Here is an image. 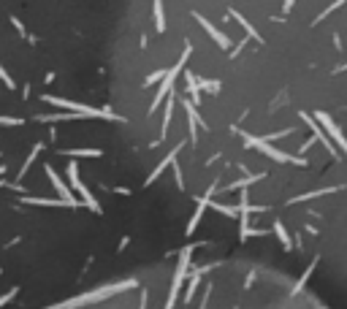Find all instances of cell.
I'll use <instances>...</instances> for the list:
<instances>
[{
    "label": "cell",
    "mask_w": 347,
    "mask_h": 309,
    "mask_svg": "<svg viewBox=\"0 0 347 309\" xmlns=\"http://www.w3.org/2000/svg\"><path fill=\"white\" fill-rule=\"evenodd\" d=\"M215 193H217V182L209 187V190H206V196H201V198H198V209H195V214H193V217H190L187 231H184L187 236H193V233H195V228H198V222H201V217H204L206 206H212V196H215Z\"/></svg>",
    "instance_id": "cell-11"
},
{
    "label": "cell",
    "mask_w": 347,
    "mask_h": 309,
    "mask_svg": "<svg viewBox=\"0 0 347 309\" xmlns=\"http://www.w3.org/2000/svg\"><path fill=\"white\" fill-rule=\"evenodd\" d=\"M193 16H195V22H198V25H201V27H204V30H206V33H209V36H212V38H215V44H217V47H220V49H228V47H231V38H228V36H225V33H220V30H217V27H215V25H212V22H209V19H206V16H201V14H193Z\"/></svg>",
    "instance_id": "cell-12"
},
{
    "label": "cell",
    "mask_w": 347,
    "mask_h": 309,
    "mask_svg": "<svg viewBox=\"0 0 347 309\" xmlns=\"http://www.w3.org/2000/svg\"><path fill=\"white\" fill-rule=\"evenodd\" d=\"M315 266H317V258H315V260L309 263V266H306V271L301 274V277H298V282H296V288H293V293H301V288L306 285V279L312 277V271H315Z\"/></svg>",
    "instance_id": "cell-25"
},
{
    "label": "cell",
    "mask_w": 347,
    "mask_h": 309,
    "mask_svg": "<svg viewBox=\"0 0 347 309\" xmlns=\"http://www.w3.org/2000/svg\"><path fill=\"white\" fill-rule=\"evenodd\" d=\"M228 16H231V19H236V22H239V25H241V27H244V30H247V36H250V38H252V41H258V44H263V38H260V33H258V30H255V27H252V25H250V22H247V19H244V16H241V14H239V11H236V8H231V11H228Z\"/></svg>",
    "instance_id": "cell-16"
},
{
    "label": "cell",
    "mask_w": 347,
    "mask_h": 309,
    "mask_svg": "<svg viewBox=\"0 0 347 309\" xmlns=\"http://www.w3.org/2000/svg\"><path fill=\"white\" fill-rule=\"evenodd\" d=\"M184 111H187V125H190V141H195V139H198V128L204 122H201V117H198V111H195L193 101H184Z\"/></svg>",
    "instance_id": "cell-14"
},
{
    "label": "cell",
    "mask_w": 347,
    "mask_h": 309,
    "mask_svg": "<svg viewBox=\"0 0 347 309\" xmlns=\"http://www.w3.org/2000/svg\"><path fill=\"white\" fill-rule=\"evenodd\" d=\"M301 119H304V122H306V125H309V130H312V136H315V139H317V141H320V144H323V147H326V150H328V154H331V157H339V154H337V147H334V144H331V136H328V133H326V130H323V125H320V122H317V119H315V117H309V114H306V111H301Z\"/></svg>",
    "instance_id": "cell-9"
},
{
    "label": "cell",
    "mask_w": 347,
    "mask_h": 309,
    "mask_svg": "<svg viewBox=\"0 0 347 309\" xmlns=\"http://www.w3.org/2000/svg\"><path fill=\"white\" fill-rule=\"evenodd\" d=\"M11 25H14V27H16V30H19V33H22V36H25V27H22V22H19V19H16V16H11Z\"/></svg>",
    "instance_id": "cell-35"
},
{
    "label": "cell",
    "mask_w": 347,
    "mask_h": 309,
    "mask_svg": "<svg viewBox=\"0 0 347 309\" xmlns=\"http://www.w3.org/2000/svg\"><path fill=\"white\" fill-rule=\"evenodd\" d=\"M128 288H136V279H125V282H117V285H106V288L90 290V293H82V296H76V299H71V301H60V304L46 307V309H79L84 304H95V301H101V299H109V296H114V293H122V290H128Z\"/></svg>",
    "instance_id": "cell-1"
},
{
    "label": "cell",
    "mask_w": 347,
    "mask_h": 309,
    "mask_svg": "<svg viewBox=\"0 0 347 309\" xmlns=\"http://www.w3.org/2000/svg\"><path fill=\"white\" fill-rule=\"evenodd\" d=\"M293 3H296V0H285V3H282V11H285V14H290Z\"/></svg>",
    "instance_id": "cell-36"
},
{
    "label": "cell",
    "mask_w": 347,
    "mask_h": 309,
    "mask_svg": "<svg viewBox=\"0 0 347 309\" xmlns=\"http://www.w3.org/2000/svg\"><path fill=\"white\" fill-rule=\"evenodd\" d=\"M16 293H19V288H11L8 293H3V296H0V309H3L5 304H11V299H14Z\"/></svg>",
    "instance_id": "cell-30"
},
{
    "label": "cell",
    "mask_w": 347,
    "mask_h": 309,
    "mask_svg": "<svg viewBox=\"0 0 347 309\" xmlns=\"http://www.w3.org/2000/svg\"><path fill=\"white\" fill-rule=\"evenodd\" d=\"M244 44H247V38H244V41H239V44H236L233 49H231V57H236V54H239V52L244 49Z\"/></svg>",
    "instance_id": "cell-34"
},
{
    "label": "cell",
    "mask_w": 347,
    "mask_h": 309,
    "mask_svg": "<svg viewBox=\"0 0 347 309\" xmlns=\"http://www.w3.org/2000/svg\"><path fill=\"white\" fill-rule=\"evenodd\" d=\"M198 87L206 93H220V82H215V79H198Z\"/></svg>",
    "instance_id": "cell-27"
},
{
    "label": "cell",
    "mask_w": 347,
    "mask_h": 309,
    "mask_svg": "<svg viewBox=\"0 0 347 309\" xmlns=\"http://www.w3.org/2000/svg\"><path fill=\"white\" fill-rule=\"evenodd\" d=\"M212 209L220 211V214H225V217H239V206H225V204L212 201Z\"/></svg>",
    "instance_id": "cell-26"
},
{
    "label": "cell",
    "mask_w": 347,
    "mask_h": 309,
    "mask_svg": "<svg viewBox=\"0 0 347 309\" xmlns=\"http://www.w3.org/2000/svg\"><path fill=\"white\" fill-rule=\"evenodd\" d=\"M315 119L323 125V130H326L328 136H331V141H337V147L347 154V139H345V133H342V128H339L337 122H334L331 117H328L326 111H315Z\"/></svg>",
    "instance_id": "cell-8"
},
{
    "label": "cell",
    "mask_w": 347,
    "mask_h": 309,
    "mask_svg": "<svg viewBox=\"0 0 347 309\" xmlns=\"http://www.w3.org/2000/svg\"><path fill=\"white\" fill-rule=\"evenodd\" d=\"M22 204H30V206H68L62 198H27V196H22Z\"/></svg>",
    "instance_id": "cell-19"
},
{
    "label": "cell",
    "mask_w": 347,
    "mask_h": 309,
    "mask_svg": "<svg viewBox=\"0 0 347 309\" xmlns=\"http://www.w3.org/2000/svg\"><path fill=\"white\" fill-rule=\"evenodd\" d=\"M0 187H5V182H3V176H0Z\"/></svg>",
    "instance_id": "cell-38"
},
{
    "label": "cell",
    "mask_w": 347,
    "mask_h": 309,
    "mask_svg": "<svg viewBox=\"0 0 347 309\" xmlns=\"http://www.w3.org/2000/svg\"><path fill=\"white\" fill-rule=\"evenodd\" d=\"M0 274H3V271H0Z\"/></svg>",
    "instance_id": "cell-39"
},
{
    "label": "cell",
    "mask_w": 347,
    "mask_h": 309,
    "mask_svg": "<svg viewBox=\"0 0 347 309\" xmlns=\"http://www.w3.org/2000/svg\"><path fill=\"white\" fill-rule=\"evenodd\" d=\"M342 187H323V190H312V193H304V196H296L290 198V204H301V201H312V198H320V196H328V193H337Z\"/></svg>",
    "instance_id": "cell-17"
},
{
    "label": "cell",
    "mask_w": 347,
    "mask_h": 309,
    "mask_svg": "<svg viewBox=\"0 0 347 309\" xmlns=\"http://www.w3.org/2000/svg\"><path fill=\"white\" fill-rule=\"evenodd\" d=\"M41 150H44V144H36V147H33V152L27 154V160H25V163H22V168H19V176H16V179H19V182H22V176H25L27 171H30V165L36 163V157H38V152H41Z\"/></svg>",
    "instance_id": "cell-22"
},
{
    "label": "cell",
    "mask_w": 347,
    "mask_h": 309,
    "mask_svg": "<svg viewBox=\"0 0 347 309\" xmlns=\"http://www.w3.org/2000/svg\"><path fill=\"white\" fill-rule=\"evenodd\" d=\"M190 255H193V247H184L179 253V263H176V271H174V282H171V290H169V299H166V307L163 309H174L179 301V290H182V282L190 271Z\"/></svg>",
    "instance_id": "cell-5"
},
{
    "label": "cell",
    "mask_w": 347,
    "mask_h": 309,
    "mask_svg": "<svg viewBox=\"0 0 347 309\" xmlns=\"http://www.w3.org/2000/svg\"><path fill=\"white\" fill-rule=\"evenodd\" d=\"M44 103H52L57 108H68V111H79L84 117H98V119H114V122H125V117L112 111V106L106 108H92L87 103H76V101H65V98H57V95H44Z\"/></svg>",
    "instance_id": "cell-2"
},
{
    "label": "cell",
    "mask_w": 347,
    "mask_h": 309,
    "mask_svg": "<svg viewBox=\"0 0 347 309\" xmlns=\"http://www.w3.org/2000/svg\"><path fill=\"white\" fill-rule=\"evenodd\" d=\"M0 82H3V84H5V87H8V90H14V79L8 76V71H5L3 65H0Z\"/></svg>",
    "instance_id": "cell-31"
},
{
    "label": "cell",
    "mask_w": 347,
    "mask_h": 309,
    "mask_svg": "<svg viewBox=\"0 0 347 309\" xmlns=\"http://www.w3.org/2000/svg\"><path fill=\"white\" fill-rule=\"evenodd\" d=\"M3 174H5V165H3V163H0V176H3Z\"/></svg>",
    "instance_id": "cell-37"
},
{
    "label": "cell",
    "mask_w": 347,
    "mask_h": 309,
    "mask_svg": "<svg viewBox=\"0 0 347 309\" xmlns=\"http://www.w3.org/2000/svg\"><path fill=\"white\" fill-rule=\"evenodd\" d=\"M241 139H244L247 147H252V150L263 152L266 157L277 160V163H293V165H301V168L306 165V160L301 157V154H288V152L277 150V147H271V141H266V139H258V136H250V133H241Z\"/></svg>",
    "instance_id": "cell-3"
},
{
    "label": "cell",
    "mask_w": 347,
    "mask_h": 309,
    "mask_svg": "<svg viewBox=\"0 0 347 309\" xmlns=\"http://www.w3.org/2000/svg\"><path fill=\"white\" fill-rule=\"evenodd\" d=\"M68 179H71V187L79 193V198H82V204L90 206V211H95V214H101V204L95 201V196H92L90 190L82 185V179H79V165L76 163H68Z\"/></svg>",
    "instance_id": "cell-7"
},
{
    "label": "cell",
    "mask_w": 347,
    "mask_h": 309,
    "mask_svg": "<svg viewBox=\"0 0 347 309\" xmlns=\"http://www.w3.org/2000/svg\"><path fill=\"white\" fill-rule=\"evenodd\" d=\"M166 73H169V71H155V73H149V76L144 79V87H152V84H158L160 79H166Z\"/></svg>",
    "instance_id": "cell-29"
},
{
    "label": "cell",
    "mask_w": 347,
    "mask_h": 309,
    "mask_svg": "<svg viewBox=\"0 0 347 309\" xmlns=\"http://www.w3.org/2000/svg\"><path fill=\"white\" fill-rule=\"evenodd\" d=\"M44 168H46V174H49V179H52V185H55V190H57V196H60V198H62V201H65L68 206H71V209H76V206H79V201H76V196H73V190H71V187H68V185H65V182H62V179H60V174H57V171H55V168H52V165H44Z\"/></svg>",
    "instance_id": "cell-10"
},
{
    "label": "cell",
    "mask_w": 347,
    "mask_h": 309,
    "mask_svg": "<svg viewBox=\"0 0 347 309\" xmlns=\"http://www.w3.org/2000/svg\"><path fill=\"white\" fill-rule=\"evenodd\" d=\"M209 268H212V266H201V268H193V271H190V285H187V293H184V304H187V301H193L195 288L201 285V277H204Z\"/></svg>",
    "instance_id": "cell-15"
},
{
    "label": "cell",
    "mask_w": 347,
    "mask_h": 309,
    "mask_svg": "<svg viewBox=\"0 0 347 309\" xmlns=\"http://www.w3.org/2000/svg\"><path fill=\"white\" fill-rule=\"evenodd\" d=\"M274 233H277V239L282 242V247H285V250H293V239H290V233L285 231V225H282L280 220L274 222Z\"/></svg>",
    "instance_id": "cell-21"
},
{
    "label": "cell",
    "mask_w": 347,
    "mask_h": 309,
    "mask_svg": "<svg viewBox=\"0 0 347 309\" xmlns=\"http://www.w3.org/2000/svg\"><path fill=\"white\" fill-rule=\"evenodd\" d=\"M152 8H155V30L163 33L166 30V14H163V0H152Z\"/></svg>",
    "instance_id": "cell-20"
},
{
    "label": "cell",
    "mask_w": 347,
    "mask_h": 309,
    "mask_svg": "<svg viewBox=\"0 0 347 309\" xmlns=\"http://www.w3.org/2000/svg\"><path fill=\"white\" fill-rule=\"evenodd\" d=\"M174 176H176L179 190H184V176H182V171H179V163H176V160H174Z\"/></svg>",
    "instance_id": "cell-33"
},
{
    "label": "cell",
    "mask_w": 347,
    "mask_h": 309,
    "mask_svg": "<svg viewBox=\"0 0 347 309\" xmlns=\"http://www.w3.org/2000/svg\"><path fill=\"white\" fill-rule=\"evenodd\" d=\"M182 147H184V141H179V144H176V147H174V150H171L169 154H166V157H163V160H160V163H158V168H155V171H152V174H149V176H147V182H144V185H147V187H149V185H152V182H155V179H158V176H160V174H163V171H166V168H169V165L174 163V160H176V154H179V152H182Z\"/></svg>",
    "instance_id": "cell-13"
},
{
    "label": "cell",
    "mask_w": 347,
    "mask_h": 309,
    "mask_svg": "<svg viewBox=\"0 0 347 309\" xmlns=\"http://www.w3.org/2000/svg\"><path fill=\"white\" fill-rule=\"evenodd\" d=\"M252 211H269V209H266V206H252L250 198H247V190H241V196H239V239L241 242H247L250 236H266V231L250 228V214Z\"/></svg>",
    "instance_id": "cell-4"
},
{
    "label": "cell",
    "mask_w": 347,
    "mask_h": 309,
    "mask_svg": "<svg viewBox=\"0 0 347 309\" xmlns=\"http://www.w3.org/2000/svg\"><path fill=\"white\" fill-rule=\"evenodd\" d=\"M171 117H174V95L169 98V103H166V114H163V130H160V141L169 136V125H171Z\"/></svg>",
    "instance_id": "cell-23"
},
{
    "label": "cell",
    "mask_w": 347,
    "mask_h": 309,
    "mask_svg": "<svg viewBox=\"0 0 347 309\" xmlns=\"http://www.w3.org/2000/svg\"><path fill=\"white\" fill-rule=\"evenodd\" d=\"M190 52H193V47H190V44H187V47H184V52H182V57H179V60H176V65H174L171 71L166 73L163 84H160V87H158V95H155L152 106H149V114H152V111H158V106H160V103H163V101H166V98H169V95H171V87H174V82H176V76H179V73H182V68H184V62H187Z\"/></svg>",
    "instance_id": "cell-6"
},
{
    "label": "cell",
    "mask_w": 347,
    "mask_h": 309,
    "mask_svg": "<svg viewBox=\"0 0 347 309\" xmlns=\"http://www.w3.org/2000/svg\"><path fill=\"white\" fill-rule=\"evenodd\" d=\"M345 3H347V0H334V3H331V5H328V8H326V11H323V14H320V16H315V22H323V19H326V16H328V14H331V11H337V8H342V5H345Z\"/></svg>",
    "instance_id": "cell-28"
},
{
    "label": "cell",
    "mask_w": 347,
    "mask_h": 309,
    "mask_svg": "<svg viewBox=\"0 0 347 309\" xmlns=\"http://www.w3.org/2000/svg\"><path fill=\"white\" fill-rule=\"evenodd\" d=\"M266 174H252V176H244V179H239V182H233V185H228V190H244V187H250V185H255V182H260Z\"/></svg>",
    "instance_id": "cell-24"
},
{
    "label": "cell",
    "mask_w": 347,
    "mask_h": 309,
    "mask_svg": "<svg viewBox=\"0 0 347 309\" xmlns=\"http://www.w3.org/2000/svg\"><path fill=\"white\" fill-rule=\"evenodd\" d=\"M14 125H22V119H16V117H0V128H14Z\"/></svg>",
    "instance_id": "cell-32"
},
{
    "label": "cell",
    "mask_w": 347,
    "mask_h": 309,
    "mask_svg": "<svg viewBox=\"0 0 347 309\" xmlns=\"http://www.w3.org/2000/svg\"><path fill=\"white\" fill-rule=\"evenodd\" d=\"M60 154L62 157H101V150H95V147H87V150H60Z\"/></svg>",
    "instance_id": "cell-18"
}]
</instances>
